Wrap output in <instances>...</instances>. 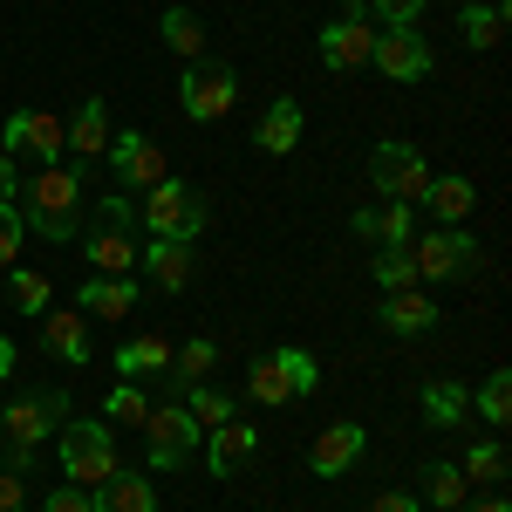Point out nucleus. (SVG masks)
I'll list each match as a JSON object with an SVG mask.
<instances>
[{
    "label": "nucleus",
    "mask_w": 512,
    "mask_h": 512,
    "mask_svg": "<svg viewBox=\"0 0 512 512\" xmlns=\"http://www.w3.org/2000/svg\"><path fill=\"white\" fill-rule=\"evenodd\" d=\"M82 171L69 158H55V164H35L21 185H14V212H21V226L41 239H76L82 233Z\"/></svg>",
    "instance_id": "obj_1"
},
{
    "label": "nucleus",
    "mask_w": 512,
    "mask_h": 512,
    "mask_svg": "<svg viewBox=\"0 0 512 512\" xmlns=\"http://www.w3.org/2000/svg\"><path fill=\"white\" fill-rule=\"evenodd\" d=\"M137 205L130 192H110V198H89V267L110 280H130L137 274Z\"/></svg>",
    "instance_id": "obj_2"
},
{
    "label": "nucleus",
    "mask_w": 512,
    "mask_h": 512,
    "mask_svg": "<svg viewBox=\"0 0 512 512\" xmlns=\"http://www.w3.org/2000/svg\"><path fill=\"white\" fill-rule=\"evenodd\" d=\"M69 417V396L62 390H41V396H21V403H0V444H7V472H28L41 451V437Z\"/></svg>",
    "instance_id": "obj_3"
},
{
    "label": "nucleus",
    "mask_w": 512,
    "mask_h": 512,
    "mask_svg": "<svg viewBox=\"0 0 512 512\" xmlns=\"http://www.w3.org/2000/svg\"><path fill=\"white\" fill-rule=\"evenodd\" d=\"M178 103H185V117L192 123H219V117H233V103H239V76H233V62H185V82H178Z\"/></svg>",
    "instance_id": "obj_4"
},
{
    "label": "nucleus",
    "mask_w": 512,
    "mask_h": 512,
    "mask_svg": "<svg viewBox=\"0 0 512 512\" xmlns=\"http://www.w3.org/2000/svg\"><path fill=\"white\" fill-rule=\"evenodd\" d=\"M144 226H151V239H198L205 233V198H198V185H178V178L151 185L144 192Z\"/></svg>",
    "instance_id": "obj_5"
},
{
    "label": "nucleus",
    "mask_w": 512,
    "mask_h": 512,
    "mask_svg": "<svg viewBox=\"0 0 512 512\" xmlns=\"http://www.w3.org/2000/svg\"><path fill=\"white\" fill-rule=\"evenodd\" d=\"M62 472L76 478L82 492H96L103 478L117 472V437H110V424H62Z\"/></svg>",
    "instance_id": "obj_6"
},
{
    "label": "nucleus",
    "mask_w": 512,
    "mask_h": 512,
    "mask_svg": "<svg viewBox=\"0 0 512 512\" xmlns=\"http://www.w3.org/2000/svg\"><path fill=\"white\" fill-rule=\"evenodd\" d=\"M369 185H376L383 198L417 205V198H424V185H431V164H424V151H417V144L390 137V144H376V151H369Z\"/></svg>",
    "instance_id": "obj_7"
},
{
    "label": "nucleus",
    "mask_w": 512,
    "mask_h": 512,
    "mask_svg": "<svg viewBox=\"0 0 512 512\" xmlns=\"http://www.w3.org/2000/svg\"><path fill=\"white\" fill-rule=\"evenodd\" d=\"M192 451H198V424L185 417V403H151V417H144V458H151V472H178Z\"/></svg>",
    "instance_id": "obj_8"
},
{
    "label": "nucleus",
    "mask_w": 512,
    "mask_h": 512,
    "mask_svg": "<svg viewBox=\"0 0 512 512\" xmlns=\"http://www.w3.org/2000/svg\"><path fill=\"white\" fill-rule=\"evenodd\" d=\"M62 144H69V123L48 117V110H14L7 130H0V151H7L14 164H55Z\"/></svg>",
    "instance_id": "obj_9"
},
{
    "label": "nucleus",
    "mask_w": 512,
    "mask_h": 512,
    "mask_svg": "<svg viewBox=\"0 0 512 512\" xmlns=\"http://www.w3.org/2000/svg\"><path fill=\"white\" fill-rule=\"evenodd\" d=\"M110 171H117V192H151L171 178V164H164V144H151L144 130H110Z\"/></svg>",
    "instance_id": "obj_10"
},
{
    "label": "nucleus",
    "mask_w": 512,
    "mask_h": 512,
    "mask_svg": "<svg viewBox=\"0 0 512 512\" xmlns=\"http://www.w3.org/2000/svg\"><path fill=\"white\" fill-rule=\"evenodd\" d=\"M417 280H458V274H472L478 267V239L465 233V226H437V233L417 239Z\"/></svg>",
    "instance_id": "obj_11"
},
{
    "label": "nucleus",
    "mask_w": 512,
    "mask_h": 512,
    "mask_svg": "<svg viewBox=\"0 0 512 512\" xmlns=\"http://www.w3.org/2000/svg\"><path fill=\"white\" fill-rule=\"evenodd\" d=\"M369 62L390 82H424L431 76V41H424V28H383L376 48H369Z\"/></svg>",
    "instance_id": "obj_12"
},
{
    "label": "nucleus",
    "mask_w": 512,
    "mask_h": 512,
    "mask_svg": "<svg viewBox=\"0 0 512 512\" xmlns=\"http://www.w3.org/2000/svg\"><path fill=\"white\" fill-rule=\"evenodd\" d=\"M137 267H144V280L151 287H164V294H185L198 274V253H192V239H151L144 253H137Z\"/></svg>",
    "instance_id": "obj_13"
},
{
    "label": "nucleus",
    "mask_w": 512,
    "mask_h": 512,
    "mask_svg": "<svg viewBox=\"0 0 512 512\" xmlns=\"http://www.w3.org/2000/svg\"><path fill=\"white\" fill-rule=\"evenodd\" d=\"M315 48H321L328 69H362L369 48H376V28H369V21H328V28L315 35Z\"/></svg>",
    "instance_id": "obj_14"
},
{
    "label": "nucleus",
    "mask_w": 512,
    "mask_h": 512,
    "mask_svg": "<svg viewBox=\"0 0 512 512\" xmlns=\"http://www.w3.org/2000/svg\"><path fill=\"white\" fill-rule=\"evenodd\" d=\"M110 151V103L103 96H89L76 110V123H69V144H62V158L69 164H89V158H103Z\"/></svg>",
    "instance_id": "obj_15"
},
{
    "label": "nucleus",
    "mask_w": 512,
    "mask_h": 512,
    "mask_svg": "<svg viewBox=\"0 0 512 512\" xmlns=\"http://www.w3.org/2000/svg\"><path fill=\"white\" fill-rule=\"evenodd\" d=\"M130 308H137V280L89 274V280H82V294H76V315H89V321H123Z\"/></svg>",
    "instance_id": "obj_16"
},
{
    "label": "nucleus",
    "mask_w": 512,
    "mask_h": 512,
    "mask_svg": "<svg viewBox=\"0 0 512 512\" xmlns=\"http://www.w3.org/2000/svg\"><path fill=\"white\" fill-rule=\"evenodd\" d=\"M253 451H260V431H253V424H219L212 444H205V472H212V478H233V472L253 465Z\"/></svg>",
    "instance_id": "obj_17"
},
{
    "label": "nucleus",
    "mask_w": 512,
    "mask_h": 512,
    "mask_svg": "<svg viewBox=\"0 0 512 512\" xmlns=\"http://www.w3.org/2000/svg\"><path fill=\"white\" fill-rule=\"evenodd\" d=\"M362 444H369V437H362V424H328V431L315 437V451H308L315 478H342L355 458H362Z\"/></svg>",
    "instance_id": "obj_18"
},
{
    "label": "nucleus",
    "mask_w": 512,
    "mask_h": 512,
    "mask_svg": "<svg viewBox=\"0 0 512 512\" xmlns=\"http://www.w3.org/2000/svg\"><path fill=\"white\" fill-rule=\"evenodd\" d=\"M41 349L62 355V362H76V369H89V315H76V308L41 315Z\"/></svg>",
    "instance_id": "obj_19"
},
{
    "label": "nucleus",
    "mask_w": 512,
    "mask_h": 512,
    "mask_svg": "<svg viewBox=\"0 0 512 512\" xmlns=\"http://www.w3.org/2000/svg\"><path fill=\"white\" fill-rule=\"evenodd\" d=\"M89 499H96V512H158V492L144 472H110Z\"/></svg>",
    "instance_id": "obj_20"
},
{
    "label": "nucleus",
    "mask_w": 512,
    "mask_h": 512,
    "mask_svg": "<svg viewBox=\"0 0 512 512\" xmlns=\"http://www.w3.org/2000/svg\"><path fill=\"white\" fill-rule=\"evenodd\" d=\"M417 205H431L444 226H465V219H472V205H478V192H472V178H465V171H451V178H431Z\"/></svg>",
    "instance_id": "obj_21"
},
{
    "label": "nucleus",
    "mask_w": 512,
    "mask_h": 512,
    "mask_svg": "<svg viewBox=\"0 0 512 512\" xmlns=\"http://www.w3.org/2000/svg\"><path fill=\"white\" fill-rule=\"evenodd\" d=\"M383 328H390V335H431L437 308L417 294V287H396V294H383Z\"/></svg>",
    "instance_id": "obj_22"
},
{
    "label": "nucleus",
    "mask_w": 512,
    "mask_h": 512,
    "mask_svg": "<svg viewBox=\"0 0 512 512\" xmlns=\"http://www.w3.org/2000/svg\"><path fill=\"white\" fill-rule=\"evenodd\" d=\"M458 35L472 48H499L506 41V0H458Z\"/></svg>",
    "instance_id": "obj_23"
},
{
    "label": "nucleus",
    "mask_w": 512,
    "mask_h": 512,
    "mask_svg": "<svg viewBox=\"0 0 512 512\" xmlns=\"http://www.w3.org/2000/svg\"><path fill=\"white\" fill-rule=\"evenodd\" d=\"M349 226L362 239H376V246H403V239H410V205H403V198H390V205H362Z\"/></svg>",
    "instance_id": "obj_24"
},
{
    "label": "nucleus",
    "mask_w": 512,
    "mask_h": 512,
    "mask_svg": "<svg viewBox=\"0 0 512 512\" xmlns=\"http://www.w3.org/2000/svg\"><path fill=\"white\" fill-rule=\"evenodd\" d=\"M294 144H301V103L280 96V103H267V117H260V151L267 158H287Z\"/></svg>",
    "instance_id": "obj_25"
},
{
    "label": "nucleus",
    "mask_w": 512,
    "mask_h": 512,
    "mask_svg": "<svg viewBox=\"0 0 512 512\" xmlns=\"http://www.w3.org/2000/svg\"><path fill=\"white\" fill-rule=\"evenodd\" d=\"M185 417H192L198 431H219V424H233V396L226 390H212V383H185Z\"/></svg>",
    "instance_id": "obj_26"
},
{
    "label": "nucleus",
    "mask_w": 512,
    "mask_h": 512,
    "mask_svg": "<svg viewBox=\"0 0 512 512\" xmlns=\"http://www.w3.org/2000/svg\"><path fill=\"white\" fill-rule=\"evenodd\" d=\"M164 48L185 55V62H205V21L192 7H164Z\"/></svg>",
    "instance_id": "obj_27"
},
{
    "label": "nucleus",
    "mask_w": 512,
    "mask_h": 512,
    "mask_svg": "<svg viewBox=\"0 0 512 512\" xmlns=\"http://www.w3.org/2000/svg\"><path fill=\"white\" fill-rule=\"evenodd\" d=\"M246 396H253L260 410H274V403H287V396H294L287 369H280V355H260V362L246 369Z\"/></svg>",
    "instance_id": "obj_28"
},
{
    "label": "nucleus",
    "mask_w": 512,
    "mask_h": 512,
    "mask_svg": "<svg viewBox=\"0 0 512 512\" xmlns=\"http://www.w3.org/2000/svg\"><path fill=\"white\" fill-rule=\"evenodd\" d=\"M164 362H171L164 335H144V342H123V349H117V376H123V383H137V376H158Z\"/></svg>",
    "instance_id": "obj_29"
},
{
    "label": "nucleus",
    "mask_w": 512,
    "mask_h": 512,
    "mask_svg": "<svg viewBox=\"0 0 512 512\" xmlns=\"http://www.w3.org/2000/svg\"><path fill=\"white\" fill-rule=\"evenodd\" d=\"M424 499H431L437 512H458L465 499H472V485H465L458 465H424Z\"/></svg>",
    "instance_id": "obj_30"
},
{
    "label": "nucleus",
    "mask_w": 512,
    "mask_h": 512,
    "mask_svg": "<svg viewBox=\"0 0 512 512\" xmlns=\"http://www.w3.org/2000/svg\"><path fill=\"white\" fill-rule=\"evenodd\" d=\"M424 417H431L437 431H451V424L472 417V396L458 390V383H431V390H424Z\"/></svg>",
    "instance_id": "obj_31"
},
{
    "label": "nucleus",
    "mask_w": 512,
    "mask_h": 512,
    "mask_svg": "<svg viewBox=\"0 0 512 512\" xmlns=\"http://www.w3.org/2000/svg\"><path fill=\"white\" fill-rule=\"evenodd\" d=\"M458 472H465V485H499V478H506V444H499V437H478Z\"/></svg>",
    "instance_id": "obj_32"
},
{
    "label": "nucleus",
    "mask_w": 512,
    "mask_h": 512,
    "mask_svg": "<svg viewBox=\"0 0 512 512\" xmlns=\"http://www.w3.org/2000/svg\"><path fill=\"white\" fill-rule=\"evenodd\" d=\"M478 417H485L492 431H506V424H512V376H506V369H492V376L478 383Z\"/></svg>",
    "instance_id": "obj_33"
},
{
    "label": "nucleus",
    "mask_w": 512,
    "mask_h": 512,
    "mask_svg": "<svg viewBox=\"0 0 512 512\" xmlns=\"http://www.w3.org/2000/svg\"><path fill=\"white\" fill-rule=\"evenodd\" d=\"M103 417H110V424H137V431H144L151 403H144V390H137V383H117V390L103 396Z\"/></svg>",
    "instance_id": "obj_34"
},
{
    "label": "nucleus",
    "mask_w": 512,
    "mask_h": 512,
    "mask_svg": "<svg viewBox=\"0 0 512 512\" xmlns=\"http://www.w3.org/2000/svg\"><path fill=\"white\" fill-rule=\"evenodd\" d=\"M376 287H383V294L417 287V260H410V246H383V260H376Z\"/></svg>",
    "instance_id": "obj_35"
},
{
    "label": "nucleus",
    "mask_w": 512,
    "mask_h": 512,
    "mask_svg": "<svg viewBox=\"0 0 512 512\" xmlns=\"http://www.w3.org/2000/svg\"><path fill=\"white\" fill-rule=\"evenodd\" d=\"M14 274V301L28 308V315H48V301H55V280L48 274H28V267H7Z\"/></svg>",
    "instance_id": "obj_36"
},
{
    "label": "nucleus",
    "mask_w": 512,
    "mask_h": 512,
    "mask_svg": "<svg viewBox=\"0 0 512 512\" xmlns=\"http://www.w3.org/2000/svg\"><path fill=\"white\" fill-rule=\"evenodd\" d=\"M280 369H287V383H294V396H315L321 390V362L308 349H274Z\"/></svg>",
    "instance_id": "obj_37"
},
{
    "label": "nucleus",
    "mask_w": 512,
    "mask_h": 512,
    "mask_svg": "<svg viewBox=\"0 0 512 512\" xmlns=\"http://www.w3.org/2000/svg\"><path fill=\"white\" fill-rule=\"evenodd\" d=\"M212 362H219V342H205V335L185 342V349H178V390H185V383H205V369H212Z\"/></svg>",
    "instance_id": "obj_38"
},
{
    "label": "nucleus",
    "mask_w": 512,
    "mask_h": 512,
    "mask_svg": "<svg viewBox=\"0 0 512 512\" xmlns=\"http://www.w3.org/2000/svg\"><path fill=\"white\" fill-rule=\"evenodd\" d=\"M21 239H28V226H21V212H14V198H0V274L21 260Z\"/></svg>",
    "instance_id": "obj_39"
},
{
    "label": "nucleus",
    "mask_w": 512,
    "mask_h": 512,
    "mask_svg": "<svg viewBox=\"0 0 512 512\" xmlns=\"http://www.w3.org/2000/svg\"><path fill=\"white\" fill-rule=\"evenodd\" d=\"M362 14H376L383 28H417V14H424V0H369Z\"/></svg>",
    "instance_id": "obj_40"
},
{
    "label": "nucleus",
    "mask_w": 512,
    "mask_h": 512,
    "mask_svg": "<svg viewBox=\"0 0 512 512\" xmlns=\"http://www.w3.org/2000/svg\"><path fill=\"white\" fill-rule=\"evenodd\" d=\"M41 512H96V499H89L82 485H55V492L41 499Z\"/></svg>",
    "instance_id": "obj_41"
},
{
    "label": "nucleus",
    "mask_w": 512,
    "mask_h": 512,
    "mask_svg": "<svg viewBox=\"0 0 512 512\" xmlns=\"http://www.w3.org/2000/svg\"><path fill=\"white\" fill-rule=\"evenodd\" d=\"M21 499H28L21 472H7V465H0V512H21Z\"/></svg>",
    "instance_id": "obj_42"
},
{
    "label": "nucleus",
    "mask_w": 512,
    "mask_h": 512,
    "mask_svg": "<svg viewBox=\"0 0 512 512\" xmlns=\"http://www.w3.org/2000/svg\"><path fill=\"white\" fill-rule=\"evenodd\" d=\"M369 512H417V492H376Z\"/></svg>",
    "instance_id": "obj_43"
},
{
    "label": "nucleus",
    "mask_w": 512,
    "mask_h": 512,
    "mask_svg": "<svg viewBox=\"0 0 512 512\" xmlns=\"http://www.w3.org/2000/svg\"><path fill=\"white\" fill-rule=\"evenodd\" d=\"M14 185H21V178H14V158L0 151V198H14Z\"/></svg>",
    "instance_id": "obj_44"
},
{
    "label": "nucleus",
    "mask_w": 512,
    "mask_h": 512,
    "mask_svg": "<svg viewBox=\"0 0 512 512\" xmlns=\"http://www.w3.org/2000/svg\"><path fill=\"white\" fill-rule=\"evenodd\" d=\"M458 512H512V506H506V499H478V506H472V499H465V506H458Z\"/></svg>",
    "instance_id": "obj_45"
},
{
    "label": "nucleus",
    "mask_w": 512,
    "mask_h": 512,
    "mask_svg": "<svg viewBox=\"0 0 512 512\" xmlns=\"http://www.w3.org/2000/svg\"><path fill=\"white\" fill-rule=\"evenodd\" d=\"M0 376H14V342L0 335Z\"/></svg>",
    "instance_id": "obj_46"
}]
</instances>
